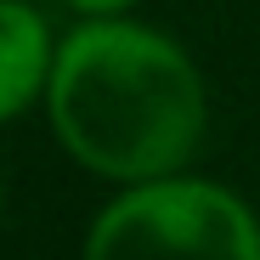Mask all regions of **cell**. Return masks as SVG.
I'll return each instance as SVG.
<instances>
[{
	"mask_svg": "<svg viewBox=\"0 0 260 260\" xmlns=\"http://www.w3.org/2000/svg\"><path fill=\"white\" fill-rule=\"evenodd\" d=\"M62 147L108 181H158L204 142V79L158 28L91 17L79 23L46 79Z\"/></svg>",
	"mask_w": 260,
	"mask_h": 260,
	"instance_id": "cell-1",
	"label": "cell"
},
{
	"mask_svg": "<svg viewBox=\"0 0 260 260\" xmlns=\"http://www.w3.org/2000/svg\"><path fill=\"white\" fill-rule=\"evenodd\" d=\"M85 260H260V221L215 181H136L96 215Z\"/></svg>",
	"mask_w": 260,
	"mask_h": 260,
	"instance_id": "cell-2",
	"label": "cell"
},
{
	"mask_svg": "<svg viewBox=\"0 0 260 260\" xmlns=\"http://www.w3.org/2000/svg\"><path fill=\"white\" fill-rule=\"evenodd\" d=\"M51 34L28 0H0V124L23 113L51 79Z\"/></svg>",
	"mask_w": 260,
	"mask_h": 260,
	"instance_id": "cell-3",
	"label": "cell"
},
{
	"mask_svg": "<svg viewBox=\"0 0 260 260\" xmlns=\"http://www.w3.org/2000/svg\"><path fill=\"white\" fill-rule=\"evenodd\" d=\"M74 12H85V17H119L124 6H136V0H68Z\"/></svg>",
	"mask_w": 260,
	"mask_h": 260,
	"instance_id": "cell-4",
	"label": "cell"
}]
</instances>
